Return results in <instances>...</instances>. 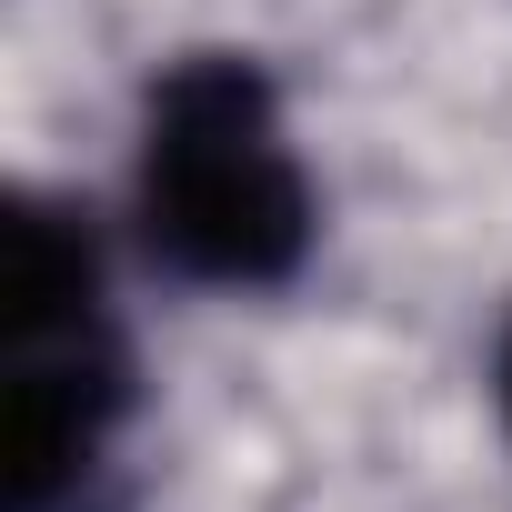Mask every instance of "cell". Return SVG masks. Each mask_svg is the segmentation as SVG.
<instances>
[{
	"label": "cell",
	"instance_id": "cell-1",
	"mask_svg": "<svg viewBox=\"0 0 512 512\" xmlns=\"http://www.w3.org/2000/svg\"><path fill=\"white\" fill-rule=\"evenodd\" d=\"M131 231L191 292H282L302 282L322 201L282 91L251 51H181L141 91L131 141Z\"/></svg>",
	"mask_w": 512,
	"mask_h": 512
},
{
	"label": "cell",
	"instance_id": "cell-2",
	"mask_svg": "<svg viewBox=\"0 0 512 512\" xmlns=\"http://www.w3.org/2000/svg\"><path fill=\"white\" fill-rule=\"evenodd\" d=\"M0 492L11 512H91L121 422H131V352L101 302V241L61 201H11V272H0Z\"/></svg>",
	"mask_w": 512,
	"mask_h": 512
},
{
	"label": "cell",
	"instance_id": "cell-3",
	"mask_svg": "<svg viewBox=\"0 0 512 512\" xmlns=\"http://www.w3.org/2000/svg\"><path fill=\"white\" fill-rule=\"evenodd\" d=\"M492 412H502V432H512V322H502V342H492Z\"/></svg>",
	"mask_w": 512,
	"mask_h": 512
}]
</instances>
